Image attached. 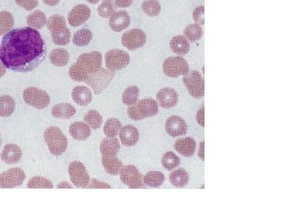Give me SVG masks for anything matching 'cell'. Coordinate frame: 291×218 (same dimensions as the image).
I'll use <instances>...</instances> for the list:
<instances>
[{
	"label": "cell",
	"instance_id": "obj_1",
	"mask_svg": "<svg viewBox=\"0 0 291 218\" xmlns=\"http://www.w3.org/2000/svg\"><path fill=\"white\" fill-rule=\"evenodd\" d=\"M47 45L38 31L31 27L16 28L4 35L0 46V61L16 72H31L47 57Z\"/></svg>",
	"mask_w": 291,
	"mask_h": 218
},
{
	"label": "cell",
	"instance_id": "obj_2",
	"mask_svg": "<svg viewBox=\"0 0 291 218\" xmlns=\"http://www.w3.org/2000/svg\"><path fill=\"white\" fill-rule=\"evenodd\" d=\"M102 66V54L97 51L82 54L69 69V76L76 82H84L87 78L97 72Z\"/></svg>",
	"mask_w": 291,
	"mask_h": 218
},
{
	"label": "cell",
	"instance_id": "obj_3",
	"mask_svg": "<svg viewBox=\"0 0 291 218\" xmlns=\"http://www.w3.org/2000/svg\"><path fill=\"white\" fill-rule=\"evenodd\" d=\"M47 28L51 31L52 40L57 46H64L70 41V32L66 27V20L59 15L51 16L47 22Z\"/></svg>",
	"mask_w": 291,
	"mask_h": 218
},
{
	"label": "cell",
	"instance_id": "obj_4",
	"mask_svg": "<svg viewBox=\"0 0 291 218\" xmlns=\"http://www.w3.org/2000/svg\"><path fill=\"white\" fill-rule=\"evenodd\" d=\"M159 106L156 101L148 98L139 100L131 105L127 109L129 117L133 120H142L147 117H151L158 113Z\"/></svg>",
	"mask_w": 291,
	"mask_h": 218
},
{
	"label": "cell",
	"instance_id": "obj_5",
	"mask_svg": "<svg viewBox=\"0 0 291 218\" xmlns=\"http://www.w3.org/2000/svg\"><path fill=\"white\" fill-rule=\"evenodd\" d=\"M44 138L49 150L55 156H60L66 151L68 140L60 128L55 126L50 127L45 132Z\"/></svg>",
	"mask_w": 291,
	"mask_h": 218
},
{
	"label": "cell",
	"instance_id": "obj_6",
	"mask_svg": "<svg viewBox=\"0 0 291 218\" xmlns=\"http://www.w3.org/2000/svg\"><path fill=\"white\" fill-rule=\"evenodd\" d=\"M115 76V71L109 69L101 68L97 72L90 74L85 82L93 89L95 94H101L108 88Z\"/></svg>",
	"mask_w": 291,
	"mask_h": 218
},
{
	"label": "cell",
	"instance_id": "obj_7",
	"mask_svg": "<svg viewBox=\"0 0 291 218\" xmlns=\"http://www.w3.org/2000/svg\"><path fill=\"white\" fill-rule=\"evenodd\" d=\"M183 82L190 96L195 99L202 98L205 94L204 78L197 70H191L183 78Z\"/></svg>",
	"mask_w": 291,
	"mask_h": 218
},
{
	"label": "cell",
	"instance_id": "obj_8",
	"mask_svg": "<svg viewBox=\"0 0 291 218\" xmlns=\"http://www.w3.org/2000/svg\"><path fill=\"white\" fill-rule=\"evenodd\" d=\"M23 98L24 102L36 109H44L51 102V98L47 92L32 86L24 91Z\"/></svg>",
	"mask_w": 291,
	"mask_h": 218
},
{
	"label": "cell",
	"instance_id": "obj_9",
	"mask_svg": "<svg viewBox=\"0 0 291 218\" xmlns=\"http://www.w3.org/2000/svg\"><path fill=\"white\" fill-rule=\"evenodd\" d=\"M163 71L169 78H177L185 75L189 71V66L185 58L181 57H171L163 62Z\"/></svg>",
	"mask_w": 291,
	"mask_h": 218
},
{
	"label": "cell",
	"instance_id": "obj_10",
	"mask_svg": "<svg viewBox=\"0 0 291 218\" xmlns=\"http://www.w3.org/2000/svg\"><path fill=\"white\" fill-rule=\"evenodd\" d=\"M120 181L130 188H144L145 184L143 177L136 166L128 165L121 167L120 170Z\"/></svg>",
	"mask_w": 291,
	"mask_h": 218
},
{
	"label": "cell",
	"instance_id": "obj_11",
	"mask_svg": "<svg viewBox=\"0 0 291 218\" xmlns=\"http://www.w3.org/2000/svg\"><path fill=\"white\" fill-rule=\"evenodd\" d=\"M131 61L128 53L120 50H111L105 54V65L110 70H120L126 68Z\"/></svg>",
	"mask_w": 291,
	"mask_h": 218
},
{
	"label": "cell",
	"instance_id": "obj_12",
	"mask_svg": "<svg viewBox=\"0 0 291 218\" xmlns=\"http://www.w3.org/2000/svg\"><path fill=\"white\" fill-rule=\"evenodd\" d=\"M68 172L70 181L74 186L81 188H88L90 182V177L82 162L78 161L71 162L69 165Z\"/></svg>",
	"mask_w": 291,
	"mask_h": 218
},
{
	"label": "cell",
	"instance_id": "obj_13",
	"mask_svg": "<svg viewBox=\"0 0 291 218\" xmlns=\"http://www.w3.org/2000/svg\"><path fill=\"white\" fill-rule=\"evenodd\" d=\"M26 175L18 167L11 168L0 175V188H13L22 185Z\"/></svg>",
	"mask_w": 291,
	"mask_h": 218
},
{
	"label": "cell",
	"instance_id": "obj_14",
	"mask_svg": "<svg viewBox=\"0 0 291 218\" xmlns=\"http://www.w3.org/2000/svg\"><path fill=\"white\" fill-rule=\"evenodd\" d=\"M147 41L145 32L139 28L127 31L121 37V44L129 50H135L143 47Z\"/></svg>",
	"mask_w": 291,
	"mask_h": 218
},
{
	"label": "cell",
	"instance_id": "obj_15",
	"mask_svg": "<svg viewBox=\"0 0 291 218\" xmlns=\"http://www.w3.org/2000/svg\"><path fill=\"white\" fill-rule=\"evenodd\" d=\"M91 10L85 4H78L68 14L69 24L72 27L80 26L90 18Z\"/></svg>",
	"mask_w": 291,
	"mask_h": 218
},
{
	"label": "cell",
	"instance_id": "obj_16",
	"mask_svg": "<svg viewBox=\"0 0 291 218\" xmlns=\"http://www.w3.org/2000/svg\"><path fill=\"white\" fill-rule=\"evenodd\" d=\"M165 129L169 135L177 138L185 135L188 130V126L185 120L180 116H172L166 120Z\"/></svg>",
	"mask_w": 291,
	"mask_h": 218
},
{
	"label": "cell",
	"instance_id": "obj_17",
	"mask_svg": "<svg viewBox=\"0 0 291 218\" xmlns=\"http://www.w3.org/2000/svg\"><path fill=\"white\" fill-rule=\"evenodd\" d=\"M157 100L162 108H171L178 102L177 92L170 88H162L156 95Z\"/></svg>",
	"mask_w": 291,
	"mask_h": 218
},
{
	"label": "cell",
	"instance_id": "obj_18",
	"mask_svg": "<svg viewBox=\"0 0 291 218\" xmlns=\"http://www.w3.org/2000/svg\"><path fill=\"white\" fill-rule=\"evenodd\" d=\"M109 24L114 32H121L130 26L131 16L127 11H118L110 16Z\"/></svg>",
	"mask_w": 291,
	"mask_h": 218
},
{
	"label": "cell",
	"instance_id": "obj_19",
	"mask_svg": "<svg viewBox=\"0 0 291 218\" xmlns=\"http://www.w3.org/2000/svg\"><path fill=\"white\" fill-rule=\"evenodd\" d=\"M21 157H22L21 149L16 144L6 145L4 146L1 154L3 162L9 165L16 164L20 162Z\"/></svg>",
	"mask_w": 291,
	"mask_h": 218
},
{
	"label": "cell",
	"instance_id": "obj_20",
	"mask_svg": "<svg viewBox=\"0 0 291 218\" xmlns=\"http://www.w3.org/2000/svg\"><path fill=\"white\" fill-rule=\"evenodd\" d=\"M174 148L181 155L193 156L196 150V142L192 138H180L175 142Z\"/></svg>",
	"mask_w": 291,
	"mask_h": 218
},
{
	"label": "cell",
	"instance_id": "obj_21",
	"mask_svg": "<svg viewBox=\"0 0 291 218\" xmlns=\"http://www.w3.org/2000/svg\"><path fill=\"white\" fill-rule=\"evenodd\" d=\"M73 100L79 106H87L91 104L93 100V93L89 88L85 86H78L73 89Z\"/></svg>",
	"mask_w": 291,
	"mask_h": 218
},
{
	"label": "cell",
	"instance_id": "obj_22",
	"mask_svg": "<svg viewBox=\"0 0 291 218\" xmlns=\"http://www.w3.org/2000/svg\"><path fill=\"white\" fill-rule=\"evenodd\" d=\"M120 131L119 136L123 146H133L137 144L139 139V133L135 127L128 124L121 128Z\"/></svg>",
	"mask_w": 291,
	"mask_h": 218
},
{
	"label": "cell",
	"instance_id": "obj_23",
	"mask_svg": "<svg viewBox=\"0 0 291 218\" xmlns=\"http://www.w3.org/2000/svg\"><path fill=\"white\" fill-rule=\"evenodd\" d=\"M76 113V109L68 103L56 104L51 111V114L55 118L60 120H69Z\"/></svg>",
	"mask_w": 291,
	"mask_h": 218
},
{
	"label": "cell",
	"instance_id": "obj_24",
	"mask_svg": "<svg viewBox=\"0 0 291 218\" xmlns=\"http://www.w3.org/2000/svg\"><path fill=\"white\" fill-rule=\"evenodd\" d=\"M70 135L76 141H85L91 136V128L84 122H74L69 128Z\"/></svg>",
	"mask_w": 291,
	"mask_h": 218
},
{
	"label": "cell",
	"instance_id": "obj_25",
	"mask_svg": "<svg viewBox=\"0 0 291 218\" xmlns=\"http://www.w3.org/2000/svg\"><path fill=\"white\" fill-rule=\"evenodd\" d=\"M101 154L105 156H116L120 150L119 140L116 138H107L101 142L100 146Z\"/></svg>",
	"mask_w": 291,
	"mask_h": 218
},
{
	"label": "cell",
	"instance_id": "obj_26",
	"mask_svg": "<svg viewBox=\"0 0 291 218\" xmlns=\"http://www.w3.org/2000/svg\"><path fill=\"white\" fill-rule=\"evenodd\" d=\"M103 166L108 174L112 176H116L120 173V169L122 167V162L116 156H105L102 155L101 158Z\"/></svg>",
	"mask_w": 291,
	"mask_h": 218
},
{
	"label": "cell",
	"instance_id": "obj_27",
	"mask_svg": "<svg viewBox=\"0 0 291 218\" xmlns=\"http://www.w3.org/2000/svg\"><path fill=\"white\" fill-rule=\"evenodd\" d=\"M170 47L175 54L178 55H185L189 52L190 46L188 40L184 36H176L170 41Z\"/></svg>",
	"mask_w": 291,
	"mask_h": 218
},
{
	"label": "cell",
	"instance_id": "obj_28",
	"mask_svg": "<svg viewBox=\"0 0 291 218\" xmlns=\"http://www.w3.org/2000/svg\"><path fill=\"white\" fill-rule=\"evenodd\" d=\"M27 24L34 29H41L47 22V16L41 11L36 10L27 16Z\"/></svg>",
	"mask_w": 291,
	"mask_h": 218
},
{
	"label": "cell",
	"instance_id": "obj_29",
	"mask_svg": "<svg viewBox=\"0 0 291 218\" xmlns=\"http://www.w3.org/2000/svg\"><path fill=\"white\" fill-rule=\"evenodd\" d=\"M169 180L173 186L177 187V188H183L188 184L189 176L185 169L179 168L169 175Z\"/></svg>",
	"mask_w": 291,
	"mask_h": 218
},
{
	"label": "cell",
	"instance_id": "obj_30",
	"mask_svg": "<svg viewBox=\"0 0 291 218\" xmlns=\"http://www.w3.org/2000/svg\"><path fill=\"white\" fill-rule=\"evenodd\" d=\"M70 54L65 49H55L50 54V60L56 66H66L69 62Z\"/></svg>",
	"mask_w": 291,
	"mask_h": 218
},
{
	"label": "cell",
	"instance_id": "obj_31",
	"mask_svg": "<svg viewBox=\"0 0 291 218\" xmlns=\"http://www.w3.org/2000/svg\"><path fill=\"white\" fill-rule=\"evenodd\" d=\"M16 102L10 96H0V116L8 117L14 112Z\"/></svg>",
	"mask_w": 291,
	"mask_h": 218
},
{
	"label": "cell",
	"instance_id": "obj_32",
	"mask_svg": "<svg viewBox=\"0 0 291 218\" xmlns=\"http://www.w3.org/2000/svg\"><path fill=\"white\" fill-rule=\"evenodd\" d=\"M184 35L190 42H196L202 37V28L199 24H191L185 27L184 29Z\"/></svg>",
	"mask_w": 291,
	"mask_h": 218
},
{
	"label": "cell",
	"instance_id": "obj_33",
	"mask_svg": "<svg viewBox=\"0 0 291 218\" xmlns=\"http://www.w3.org/2000/svg\"><path fill=\"white\" fill-rule=\"evenodd\" d=\"M93 39V32L88 28H82L77 31L73 36V43L77 46H86Z\"/></svg>",
	"mask_w": 291,
	"mask_h": 218
},
{
	"label": "cell",
	"instance_id": "obj_34",
	"mask_svg": "<svg viewBox=\"0 0 291 218\" xmlns=\"http://www.w3.org/2000/svg\"><path fill=\"white\" fill-rule=\"evenodd\" d=\"M122 128L120 120L116 118H109L106 120L104 126V133L108 138H116Z\"/></svg>",
	"mask_w": 291,
	"mask_h": 218
},
{
	"label": "cell",
	"instance_id": "obj_35",
	"mask_svg": "<svg viewBox=\"0 0 291 218\" xmlns=\"http://www.w3.org/2000/svg\"><path fill=\"white\" fill-rule=\"evenodd\" d=\"M144 184L151 188L159 187L164 182V176L160 171H149L143 178Z\"/></svg>",
	"mask_w": 291,
	"mask_h": 218
},
{
	"label": "cell",
	"instance_id": "obj_36",
	"mask_svg": "<svg viewBox=\"0 0 291 218\" xmlns=\"http://www.w3.org/2000/svg\"><path fill=\"white\" fill-rule=\"evenodd\" d=\"M14 25V19L10 12L4 11L0 12V36L11 31Z\"/></svg>",
	"mask_w": 291,
	"mask_h": 218
},
{
	"label": "cell",
	"instance_id": "obj_37",
	"mask_svg": "<svg viewBox=\"0 0 291 218\" xmlns=\"http://www.w3.org/2000/svg\"><path fill=\"white\" fill-rule=\"evenodd\" d=\"M84 120L89 124L92 129H98L102 125V116L97 111L91 110L87 112L84 117Z\"/></svg>",
	"mask_w": 291,
	"mask_h": 218
},
{
	"label": "cell",
	"instance_id": "obj_38",
	"mask_svg": "<svg viewBox=\"0 0 291 218\" xmlns=\"http://www.w3.org/2000/svg\"><path fill=\"white\" fill-rule=\"evenodd\" d=\"M139 97V89L138 86H131L127 88L122 94L123 104L128 106L138 102Z\"/></svg>",
	"mask_w": 291,
	"mask_h": 218
},
{
	"label": "cell",
	"instance_id": "obj_39",
	"mask_svg": "<svg viewBox=\"0 0 291 218\" xmlns=\"http://www.w3.org/2000/svg\"><path fill=\"white\" fill-rule=\"evenodd\" d=\"M142 10L147 16L154 17L160 13L161 5L156 0H147L142 4Z\"/></svg>",
	"mask_w": 291,
	"mask_h": 218
},
{
	"label": "cell",
	"instance_id": "obj_40",
	"mask_svg": "<svg viewBox=\"0 0 291 218\" xmlns=\"http://www.w3.org/2000/svg\"><path fill=\"white\" fill-rule=\"evenodd\" d=\"M116 4L113 0H105L98 7L99 16L102 18H109L116 10Z\"/></svg>",
	"mask_w": 291,
	"mask_h": 218
},
{
	"label": "cell",
	"instance_id": "obj_41",
	"mask_svg": "<svg viewBox=\"0 0 291 218\" xmlns=\"http://www.w3.org/2000/svg\"><path fill=\"white\" fill-rule=\"evenodd\" d=\"M162 165L169 170H173L180 165V158L173 152H167L163 154L161 159Z\"/></svg>",
	"mask_w": 291,
	"mask_h": 218
},
{
	"label": "cell",
	"instance_id": "obj_42",
	"mask_svg": "<svg viewBox=\"0 0 291 218\" xmlns=\"http://www.w3.org/2000/svg\"><path fill=\"white\" fill-rule=\"evenodd\" d=\"M28 188H53V184L43 176H35L28 183Z\"/></svg>",
	"mask_w": 291,
	"mask_h": 218
},
{
	"label": "cell",
	"instance_id": "obj_43",
	"mask_svg": "<svg viewBox=\"0 0 291 218\" xmlns=\"http://www.w3.org/2000/svg\"><path fill=\"white\" fill-rule=\"evenodd\" d=\"M193 18L195 22L198 24H205V8L204 6H198L195 8L193 12Z\"/></svg>",
	"mask_w": 291,
	"mask_h": 218
},
{
	"label": "cell",
	"instance_id": "obj_44",
	"mask_svg": "<svg viewBox=\"0 0 291 218\" xmlns=\"http://www.w3.org/2000/svg\"><path fill=\"white\" fill-rule=\"evenodd\" d=\"M16 2L19 6L21 7L26 11L34 9L38 4V0H16Z\"/></svg>",
	"mask_w": 291,
	"mask_h": 218
},
{
	"label": "cell",
	"instance_id": "obj_45",
	"mask_svg": "<svg viewBox=\"0 0 291 218\" xmlns=\"http://www.w3.org/2000/svg\"><path fill=\"white\" fill-rule=\"evenodd\" d=\"M89 188H111L110 185L106 183L100 182L98 180H93L92 184L89 185Z\"/></svg>",
	"mask_w": 291,
	"mask_h": 218
},
{
	"label": "cell",
	"instance_id": "obj_46",
	"mask_svg": "<svg viewBox=\"0 0 291 218\" xmlns=\"http://www.w3.org/2000/svg\"><path fill=\"white\" fill-rule=\"evenodd\" d=\"M134 0H115V4L117 8H129L132 5Z\"/></svg>",
	"mask_w": 291,
	"mask_h": 218
},
{
	"label": "cell",
	"instance_id": "obj_47",
	"mask_svg": "<svg viewBox=\"0 0 291 218\" xmlns=\"http://www.w3.org/2000/svg\"><path fill=\"white\" fill-rule=\"evenodd\" d=\"M197 120L199 124H201V126H205L204 124V106L201 107V109L198 111L197 114Z\"/></svg>",
	"mask_w": 291,
	"mask_h": 218
},
{
	"label": "cell",
	"instance_id": "obj_48",
	"mask_svg": "<svg viewBox=\"0 0 291 218\" xmlns=\"http://www.w3.org/2000/svg\"><path fill=\"white\" fill-rule=\"evenodd\" d=\"M43 1L47 5L51 7L56 6L57 4L60 2V0H43Z\"/></svg>",
	"mask_w": 291,
	"mask_h": 218
},
{
	"label": "cell",
	"instance_id": "obj_49",
	"mask_svg": "<svg viewBox=\"0 0 291 218\" xmlns=\"http://www.w3.org/2000/svg\"><path fill=\"white\" fill-rule=\"evenodd\" d=\"M6 73V67L3 64V62L0 61V78L4 76Z\"/></svg>",
	"mask_w": 291,
	"mask_h": 218
},
{
	"label": "cell",
	"instance_id": "obj_50",
	"mask_svg": "<svg viewBox=\"0 0 291 218\" xmlns=\"http://www.w3.org/2000/svg\"><path fill=\"white\" fill-rule=\"evenodd\" d=\"M203 149H204V142H201L200 144V150H199L198 155L200 158L204 161V153H203Z\"/></svg>",
	"mask_w": 291,
	"mask_h": 218
},
{
	"label": "cell",
	"instance_id": "obj_51",
	"mask_svg": "<svg viewBox=\"0 0 291 218\" xmlns=\"http://www.w3.org/2000/svg\"><path fill=\"white\" fill-rule=\"evenodd\" d=\"M88 2L92 4H96L100 1V0H87Z\"/></svg>",
	"mask_w": 291,
	"mask_h": 218
},
{
	"label": "cell",
	"instance_id": "obj_52",
	"mask_svg": "<svg viewBox=\"0 0 291 218\" xmlns=\"http://www.w3.org/2000/svg\"><path fill=\"white\" fill-rule=\"evenodd\" d=\"M0 146H1V134H0Z\"/></svg>",
	"mask_w": 291,
	"mask_h": 218
}]
</instances>
